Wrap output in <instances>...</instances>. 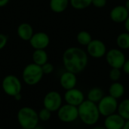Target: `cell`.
<instances>
[{
	"label": "cell",
	"instance_id": "cell-1",
	"mask_svg": "<svg viewBox=\"0 0 129 129\" xmlns=\"http://www.w3.org/2000/svg\"><path fill=\"white\" fill-rule=\"evenodd\" d=\"M62 60L67 71L79 74L87 67L88 63V54L81 48L70 47L64 51Z\"/></svg>",
	"mask_w": 129,
	"mask_h": 129
},
{
	"label": "cell",
	"instance_id": "cell-2",
	"mask_svg": "<svg viewBox=\"0 0 129 129\" xmlns=\"http://www.w3.org/2000/svg\"><path fill=\"white\" fill-rule=\"evenodd\" d=\"M79 119L82 122L88 126L96 125L101 117L98 104L88 100L85 101L78 107Z\"/></svg>",
	"mask_w": 129,
	"mask_h": 129
},
{
	"label": "cell",
	"instance_id": "cell-3",
	"mask_svg": "<svg viewBox=\"0 0 129 129\" xmlns=\"http://www.w3.org/2000/svg\"><path fill=\"white\" fill-rule=\"evenodd\" d=\"M17 122L23 129H34L38 126L39 119L38 113L29 107H23L17 115Z\"/></svg>",
	"mask_w": 129,
	"mask_h": 129
},
{
	"label": "cell",
	"instance_id": "cell-4",
	"mask_svg": "<svg viewBox=\"0 0 129 129\" xmlns=\"http://www.w3.org/2000/svg\"><path fill=\"white\" fill-rule=\"evenodd\" d=\"M44 76L42 67L34 63L27 64L23 70L22 79L28 85H36L41 82Z\"/></svg>",
	"mask_w": 129,
	"mask_h": 129
},
{
	"label": "cell",
	"instance_id": "cell-5",
	"mask_svg": "<svg viewBox=\"0 0 129 129\" xmlns=\"http://www.w3.org/2000/svg\"><path fill=\"white\" fill-rule=\"evenodd\" d=\"M2 88L5 94L14 98L15 95L21 93L22 83L16 76L8 75L2 79Z\"/></svg>",
	"mask_w": 129,
	"mask_h": 129
},
{
	"label": "cell",
	"instance_id": "cell-6",
	"mask_svg": "<svg viewBox=\"0 0 129 129\" xmlns=\"http://www.w3.org/2000/svg\"><path fill=\"white\" fill-rule=\"evenodd\" d=\"M98 107L101 116L107 117L115 113H117L119 106L118 100L110 95H105L98 104Z\"/></svg>",
	"mask_w": 129,
	"mask_h": 129
},
{
	"label": "cell",
	"instance_id": "cell-7",
	"mask_svg": "<svg viewBox=\"0 0 129 129\" xmlns=\"http://www.w3.org/2000/svg\"><path fill=\"white\" fill-rule=\"evenodd\" d=\"M57 113L59 120L64 123H72L79 119L78 107L68 104H63L57 111Z\"/></svg>",
	"mask_w": 129,
	"mask_h": 129
},
{
	"label": "cell",
	"instance_id": "cell-8",
	"mask_svg": "<svg viewBox=\"0 0 129 129\" xmlns=\"http://www.w3.org/2000/svg\"><path fill=\"white\" fill-rule=\"evenodd\" d=\"M105 57L107 63L111 68H117L120 70L122 68L126 60L124 52L119 48H111L107 52Z\"/></svg>",
	"mask_w": 129,
	"mask_h": 129
},
{
	"label": "cell",
	"instance_id": "cell-9",
	"mask_svg": "<svg viewBox=\"0 0 129 129\" xmlns=\"http://www.w3.org/2000/svg\"><path fill=\"white\" fill-rule=\"evenodd\" d=\"M63 98L61 94L56 91L48 92L43 98V106L45 108L53 112H57L63 105Z\"/></svg>",
	"mask_w": 129,
	"mask_h": 129
},
{
	"label": "cell",
	"instance_id": "cell-10",
	"mask_svg": "<svg viewBox=\"0 0 129 129\" xmlns=\"http://www.w3.org/2000/svg\"><path fill=\"white\" fill-rule=\"evenodd\" d=\"M86 47L87 54L93 58H102L107 52L105 43L99 39H92Z\"/></svg>",
	"mask_w": 129,
	"mask_h": 129
},
{
	"label": "cell",
	"instance_id": "cell-11",
	"mask_svg": "<svg viewBox=\"0 0 129 129\" xmlns=\"http://www.w3.org/2000/svg\"><path fill=\"white\" fill-rule=\"evenodd\" d=\"M63 99L66 104H68L75 107H79L85 100L83 91L76 88L66 91L63 95Z\"/></svg>",
	"mask_w": 129,
	"mask_h": 129
},
{
	"label": "cell",
	"instance_id": "cell-12",
	"mask_svg": "<svg viewBox=\"0 0 129 129\" xmlns=\"http://www.w3.org/2000/svg\"><path fill=\"white\" fill-rule=\"evenodd\" d=\"M29 42L34 50L45 49L50 44V37L45 32H38L33 34Z\"/></svg>",
	"mask_w": 129,
	"mask_h": 129
},
{
	"label": "cell",
	"instance_id": "cell-13",
	"mask_svg": "<svg viewBox=\"0 0 129 129\" xmlns=\"http://www.w3.org/2000/svg\"><path fill=\"white\" fill-rule=\"evenodd\" d=\"M125 122L118 113H115L105 117L104 126L107 129H122Z\"/></svg>",
	"mask_w": 129,
	"mask_h": 129
},
{
	"label": "cell",
	"instance_id": "cell-14",
	"mask_svg": "<svg viewBox=\"0 0 129 129\" xmlns=\"http://www.w3.org/2000/svg\"><path fill=\"white\" fill-rule=\"evenodd\" d=\"M129 13L125 5H116L113 8L110 12V19L117 23H124L128 17Z\"/></svg>",
	"mask_w": 129,
	"mask_h": 129
},
{
	"label": "cell",
	"instance_id": "cell-15",
	"mask_svg": "<svg viewBox=\"0 0 129 129\" xmlns=\"http://www.w3.org/2000/svg\"><path fill=\"white\" fill-rule=\"evenodd\" d=\"M60 85L66 91L76 88L77 85L76 74L66 70L60 77Z\"/></svg>",
	"mask_w": 129,
	"mask_h": 129
},
{
	"label": "cell",
	"instance_id": "cell-16",
	"mask_svg": "<svg viewBox=\"0 0 129 129\" xmlns=\"http://www.w3.org/2000/svg\"><path fill=\"white\" fill-rule=\"evenodd\" d=\"M17 33L19 38L23 41H29L34 34L33 26L28 23H22L17 28Z\"/></svg>",
	"mask_w": 129,
	"mask_h": 129
},
{
	"label": "cell",
	"instance_id": "cell-17",
	"mask_svg": "<svg viewBox=\"0 0 129 129\" xmlns=\"http://www.w3.org/2000/svg\"><path fill=\"white\" fill-rule=\"evenodd\" d=\"M108 94L118 100L125 94V86L119 82H113L109 87Z\"/></svg>",
	"mask_w": 129,
	"mask_h": 129
},
{
	"label": "cell",
	"instance_id": "cell-18",
	"mask_svg": "<svg viewBox=\"0 0 129 129\" xmlns=\"http://www.w3.org/2000/svg\"><path fill=\"white\" fill-rule=\"evenodd\" d=\"M32 59H33V63L42 67V65H44L48 62V55L45 49H36L34 50L33 53Z\"/></svg>",
	"mask_w": 129,
	"mask_h": 129
},
{
	"label": "cell",
	"instance_id": "cell-19",
	"mask_svg": "<svg viewBox=\"0 0 129 129\" xmlns=\"http://www.w3.org/2000/svg\"><path fill=\"white\" fill-rule=\"evenodd\" d=\"M70 0H50L49 6L51 10L57 14L63 12L69 6Z\"/></svg>",
	"mask_w": 129,
	"mask_h": 129
},
{
	"label": "cell",
	"instance_id": "cell-20",
	"mask_svg": "<svg viewBox=\"0 0 129 129\" xmlns=\"http://www.w3.org/2000/svg\"><path fill=\"white\" fill-rule=\"evenodd\" d=\"M104 90L99 87H94L91 88L87 94V100L98 104L104 97Z\"/></svg>",
	"mask_w": 129,
	"mask_h": 129
},
{
	"label": "cell",
	"instance_id": "cell-21",
	"mask_svg": "<svg viewBox=\"0 0 129 129\" xmlns=\"http://www.w3.org/2000/svg\"><path fill=\"white\" fill-rule=\"evenodd\" d=\"M117 113L125 120H129V98L122 100L118 106Z\"/></svg>",
	"mask_w": 129,
	"mask_h": 129
},
{
	"label": "cell",
	"instance_id": "cell-22",
	"mask_svg": "<svg viewBox=\"0 0 129 129\" xmlns=\"http://www.w3.org/2000/svg\"><path fill=\"white\" fill-rule=\"evenodd\" d=\"M116 45L121 50L129 49V33L124 32L120 33L116 38Z\"/></svg>",
	"mask_w": 129,
	"mask_h": 129
},
{
	"label": "cell",
	"instance_id": "cell-23",
	"mask_svg": "<svg viewBox=\"0 0 129 129\" xmlns=\"http://www.w3.org/2000/svg\"><path fill=\"white\" fill-rule=\"evenodd\" d=\"M76 40L80 45L87 46L92 41V37L88 32L82 30L78 33L76 36Z\"/></svg>",
	"mask_w": 129,
	"mask_h": 129
},
{
	"label": "cell",
	"instance_id": "cell-24",
	"mask_svg": "<svg viewBox=\"0 0 129 129\" xmlns=\"http://www.w3.org/2000/svg\"><path fill=\"white\" fill-rule=\"evenodd\" d=\"M92 3V0H70V5L76 10H83L88 8Z\"/></svg>",
	"mask_w": 129,
	"mask_h": 129
},
{
	"label": "cell",
	"instance_id": "cell-25",
	"mask_svg": "<svg viewBox=\"0 0 129 129\" xmlns=\"http://www.w3.org/2000/svg\"><path fill=\"white\" fill-rule=\"evenodd\" d=\"M38 116H39V121L47 122L51 117V112L44 107L38 112Z\"/></svg>",
	"mask_w": 129,
	"mask_h": 129
},
{
	"label": "cell",
	"instance_id": "cell-26",
	"mask_svg": "<svg viewBox=\"0 0 129 129\" xmlns=\"http://www.w3.org/2000/svg\"><path fill=\"white\" fill-rule=\"evenodd\" d=\"M122 76V73L120 69L117 68H111L109 72V78L113 82H119Z\"/></svg>",
	"mask_w": 129,
	"mask_h": 129
},
{
	"label": "cell",
	"instance_id": "cell-27",
	"mask_svg": "<svg viewBox=\"0 0 129 129\" xmlns=\"http://www.w3.org/2000/svg\"><path fill=\"white\" fill-rule=\"evenodd\" d=\"M42 70L44 75H48V74H51L53 73L54 67L52 63L47 62L46 63H45L44 65L42 66Z\"/></svg>",
	"mask_w": 129,
	"mask_h": 129
},
{
	"label": "cell",
	"instance_id": "cell-28",
	"mask_svg": "<svg viewBox=\"0 0 129 129\" xmlns=\"http://www.w3.org/2000/svg\"><path fill=\"white\" fill-rule=\"evenodd\" d=\"M107 0H92L91 5H93L97 8H104L107 5Z\"/></svg>",
	"mask_w": 129,
	"mask_h": 129
},
{
	"label": "cell",
	"instance_id": "cell-29",
	"mask_svg": "<svg viewBox=\"0 0 129 129\" xmlns=\"http://www.w3.org/2000/svg\"><path fill=\"white\" fill-rule=\"evenodd\" d=\"M8 43V36L5 34L0 33V51L2 50Z\"/></svg>",
	"mask_w": 129,
	"mask_h": 129
},
{
	"label": "cell",
	"instance_id": "cell-30",
	"mask_svg": "<svg viewBox=\"0 0 129 129\" xmlns=\"http://www.w3.org/2000/svg\"><path fill=\"white\" fill-rule=\"evenodd\" d=\"M122 69L123 70V71L125 74L129 75V59H126Z\"/></svg>",
	"mask_w": 129,
	"mask_h": 129
},
{
	"label": "cell",
	"instance_id": "cell-31",
	"mask_svg": "<svg viewBox=\"0 0 129 129\" xmlns=\"http://www.w3.org/2000/svg\"><path fill=\"white\" fill-rule=\"evenodd\" d=\"M10 0H0V8H3L6 6Z\"/></svg>",
	"mask_w": 129,
	"mask_h": 129
},
{
	"label": "cell",
	"instance_id": "cell-32",
	"mask_svg": "<svg viewBox=\"0 0 129 129\" xmlns=\"http://www.w3.org/2000/svg\"><path fill=\"white\" fill-rule=\"evenodd\" d=\"M124 23H125V29L126 32H128L129 33V16L126 19V20L124 22Z\"/></svg>",
	"mask_w": 129,
	"mask_h": 129
},
{
	"label": "cell",
	"instance_id": "cell-33",
	"mask_svg": "<svg viewBox=\"0 0 129 129\" xmlns=\"http://www.w3.org/2000/svg\"><path fill=\"white\" fill-rule=\"evenodd\" d=\"M14 98L16 100V101H20V100H21V98H22V95H21V93L20 94H17V95H15L14 97Z\"/></svg>",
	"mask_w": 129,
	"mask_h": 129
},
{
	"label": "cell",
	"instance_id": "cell-34",
	"mask_svg": "<svg viewBox=\"0 0 129 129\" xmlns=\"http://www.w3.org/2000/svg\"><path fill=\"white\" fill-rule=\"evenodd\" d=\"M122 129H129V120L125 122V124Z\"/></svg>",
	"mask_w": 129,
	"mask_h": 129
},
{
	"label": "cell",
	"instance_id": "cell-35",
	"mask_svg": "<svg viewBox=\"0 0 129 129\" xmlns=\"http://www.w3.org/2000/svg\"><path fill=\"white\" fill-rule=\"evenodd\" d=\"M125 7L126 8L127 11H128V13H129V0H127V1L125 2Z\"/></svg>",
	"mask_w": 129,
	"mask_h": 129
},
{
	"label": "cell",
	"instance_id": "cell-36",
	"mask_svg": "<svg viewBox=\"0 0 129 129\" xmlns=\"http://www.w3.org/2000/svg\"><path fill=\"white\" fill-rule=\"evenodd\" d=\"M91 129H107L104 126H94Z\"/></svg>",
	"mask_w": 129,
	"mask_h": 129
},
{
	"label": "cell",
	"instance_id": "cell-37",
	"mask_svg": "<svg viewBox=\"0 0 129 129\" xmlns=\"http://www.w3.org/2000/svg\"><path fill=\"white\" fill-rule=\"evenodd\" d=\"M34 129H43V128H40V127H39V126H37V127H36Z\"/></svg>",
	"mask_w": 129,
	"mask_h": 129
},
{
	"label": "cell",
	"instance_id": "cell-38",
	"mask_svg": "<svg viewBox=\"0 0 129 129\" xmlns=\"http://www.w3.org/2000/svg\"><path fill=\"white\" fill-rule=\"evenodd\" d=\"M0 129H3V128H0Z\"/></svg>",
	"mask_w": 129,
	"mask_h": 129
}]
</instances>
